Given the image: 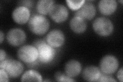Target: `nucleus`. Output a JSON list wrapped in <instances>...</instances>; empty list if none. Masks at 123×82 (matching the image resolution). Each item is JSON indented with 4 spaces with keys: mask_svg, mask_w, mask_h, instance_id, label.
Wrapping results in <instances>:
<instances>
[{
    "mask_svg": "<svg viewBox=\"0 0 123 82\" xmlns=\"http://www.w3.org/2000/svg\"><path fill=\"white\" fill-rule=\"evenodd\" d=\"M30 31L37 36H42L47 32L50 27L48 19L43 15L33 14L28 21Z\"/></svg>",
    "mask_w": 123,
    "mask_h": 82,
    "instance_id": "obj_1",
    "label": "nucleus"
},
{
    "mask_svg": "<svg viewBox=\"0 0 123 82\" xmlns=\"http://www.w3.org/2000/svg\"><path fill=\"white\" fill-rule=\"evenodd\" d=\"M34 46L37 49L38 61L41 63L47 64L51 63L55 59L56 56L55 49L45 41H37L34 43Z\"/></svg>",
    "mask_w": 123,
    "mask_h": 82,
    "instance_id": "obj_2",
    "label": "nucleus"
},
{
    "mask_svg": "<svg viewBox=\"0 0 123 82\" xmlns=\"http://www.w3.org/2000/svg\"><path fill=\"white\" fill-rule=\"evenodd\" d=\"M92 28L94 32L101 37H108L112 33L113 24L110 19L106 17H98L92 23Z\"/></svg>",
    "mask_w": 123,
    "mask_h": 82,
    "instance_id": "obj_3",
    "label": "nucleus"
},
{
    "mask_svg": "<svg viewBox=\"0 0 123 82\" xmlns=\"http://www.w3.org/2000/svg\"><path fill=\"white\" fill-rule=\"evenodd\" d=\"M17 56L20 61L27 64L30 65L34 63L38 60V53L35 46L26 45L19 48Z\"/></svg>",
    "mask_w": 123,
    "mask_h": 82,
    "instance_id": "obj_4",
    "label": "nucleus"
},
{
    "mask_svg": "<svg viewBox=\"0 0 123 82\" xmlns=\"http://www.w3.org/2000/svg\"><path fill=\"white\" fill-rule=\"evenodd\" d=\"M0 69H4L10 77L16 78L23 73L24 66L18 61L6 59L0 62Z\"/></svg>",
    "mask_w": 123,
    "mask_h": 82,
    "instance_id": "obj_5",
    "label": "nucleus"
},
{
    "mask_svg": "<svg viewBox=\"0 0 123 82\" xmlns=\"http://www.w3.org/2000/svg\"><path fill=\"white\" fill-rule=\"evenodd\" d=\"M118 66L117 58L112 55H106L103 57L99 63V69L101 72L109 75L116 72Z\"/></svg>",
    "mask_w": 123,
    "mask_h": 82,
    "instance_id": "obj_6",
    "label": "nucleus"
},
{
    "mask_svg": "<svg viewBox=\"0 0 123 82\" xmlns=\"http://www.w3.org/2000/svg\"><path fill=\"white\" fill-rule=\"evenodd\" d=\"M26 38V34L24 31L18 28L10 29L6 36L7 42L13 47H18L24 44Z\"/></svg>",
    "mask_w": 123,
    "mask_h": 82,
    "instance_id": "obj_7",
    "label": "nucleus"
},
{
    "mask_svg": "<svg viewBox=\"0 0 123 82\" xmlns=\"http://www.w3.org/2000/svg\"><path fill=\"white\" fill-rule=\"evenodd\" d=\"M49 16L52 20L57 23L66 21L69 17V11L67 7L62 4H55L50 11Z\"/></svg>",
    "mask_w": 123,
    "mask_h": 82,
    "instance_id": "obj_8",
    "label": "nucleus"
},
{
    "mask_svg": "<svg viewBox=\"0 0 123 82\" xmlns=\"http://www.w3.org/2000/svg\"><path fill=\"white\" fill-rule=\"evenodd\" d=\"M65 41V37L63 32L59 29H54L50 31L46 38V42L55 48L62 46Z\"/></svg>",
    "mask_w": 123,
    "mask_h": 82,
    "instance_id": "obj_9",
    "label": "nucleus"
},
{
    "mask_svg": "<svg viewBox=\"0 0 123 82\" xmlns=\"http://www.w3.org/2000/svg\"><path fill=\"white\" fill-rule=\"evenodd\" d=\"M12 18L14 22L18 24H26L30 19V11L28 8L26 7L18 6L12 11Z\"/></svg>",
    "mask_w": 123,
    "mask_h": 82,
    "instance_id": "obj_10",
    "label": "nucleus"
},
{
    "mask_svg": "<svg viewBox=\"0 0 123 82\" xmlns=\"http://www.w3.org/2000/svg\"><path fill=\"white\" fill-rule=\"evenodd\" d=\"M97 10L95 7L91 3H85L80 9L76 11L75 17L81 18L85 20H90L96 14Z\"/></svg>",
    "mask_w": 123,
    "mask_h": 82,
    "instance_id": "obj_11",
    "label": "nucleus"
},
{
    "mask_svg": "<svg viewBox=\"0 0 123 82\" xmlns=\"http://www.w3.org/2000/svg\"><path fill=\"white\" fill-rule=\"evenodd\" d=\"M117 7V3L115 0H101L98 4L99 12L104 15L112 14L116 11Z\"/></svg>",
    "mask_w": 123,
    "mask_h": 82,
    "instance_id": "obj_12",
    "label": "nucleus"
},
{
    "mask_svg": "<svg viewBox=\"0 0 123 82\" xmlns=\"http://www.w3.org/2000/svg\"><path fill=\"white\" fill-rule=\"evenodd\" d=\"M64 71L65 73L69 77H76L82 71L81 64L75 60H69L65 65Z\"/></svg>",
    "mask_w": 123,
    "mask_h": 82,
    "instance_id": "obj_13",
    "label": "nucleus"
},
{
    "mask_svg": "<svg viewBox=\"0 0 123 82\" xmlns=\"http://www.w3.org/2000/svg\"><path fill=\"white\" fill-rule=\"evenodd\" d=\"M101 74L99 68L91 65L85 68L82 72V76L84 80L88 82H98Z\"/></svg>",
    "mask_w": 123,
    "mask_h": 82,
    "instance_id": "obj_14",
    "label": "nucleus"
},
{
    "mask_svg": "<svg viewBox=\"0 0 123 82\" xmlns=\"http://www.w3.org/2000/svg\"><path fill=\"white\" fill-rule=\"evenodd\" d=\"M69 26L73 32L76 34H82L87 29V24L84 19L74 17L71 19L69 23Z\"/></svg>",
    "mask_w": 123,
    "mask_h": 82,
    "instance_id": "obj_15",
    "label": "nucleus"
},
{
    "mask_svg": "<svg viewBox=\"0 0 123 82\" xmlns=\"http://www.w3.org/2000/svg\"><path fill=\"white\" fill-rule=\"evenodd\" d=\"M54 5L55 1L52 0H40L36 4V9L40 14L47 15Z\"/></svg>",
    "mask_w": 123,
    "mask_h": 82,
    "instance_id": "obj_16",
    "label": "nucleus"
},
{
    "mask_svg": "<svg viewBox=\"0 0 123 82\" xmlns=\"http://www.w3.org/2000/svg\"><path fill=\"white\" fill-rule=\"evenodd\" d=\"M21 82H37L43 81L41 74L34 70H29L23 74L21 78Z\"/></svg>",
    "mask_w": 123,
    "mask_h": 82,
    "instance_id": "obj_17",
    "label": "nucleus"
},
{
    "mask_svg": "<svg viewBox=\"0 0 123 82\" xmlns=\"http://www.w3.org/2000/svg\"><path fill=\"white\" fill-rule=\"evenodd\" d=\"M66 2L68 7L71 10L77 11L81 8V7L84 5V4L86 2V1H84V0H82V1H70V0H67Z\"/></svg>",
    "mask_w": 123,
    "mask_h": 82,
    "instance_id": "obj_18",
    "label": "nucleus"
},
{
    "mask_svg": "<svg viewBox=\"0 0 123 82\" xmlns=\"http://www.w3.org/2000/svg\"><path fill=\"white\" fill-rule=\"evenodd\" d=\"M55 79L57 82H73L76 81L72 79V77L68 76L65 73L61 72H57L55 75Z\"/></svg>",
    "mask_w": 123,
    "mask_h": 82,
    "instance_id": "obj_19",
    "label": "nucleus"
},
{
    "mask_svg": "<svg viewBox=\"0 0 123 82\" xmlns=\"http://www.w3.org/2000/svg\"><path fill=\"white\" fill-rule=\"evenodd\" d=\"M98 82H117V80H115L113 77L110 76L109 75H107L105 73H102L101 76H100L99 80Z\"/></svg>",
    "mask_w": 123,
    "mask_h": 82,
    "instance_id": "obj_20",
    "label": "nucleus"
},
{
    "mask_svg": "<svg viewBox=\"0 0 123 82\" xmlns=\"http://www.w3.org/2000/svg\"><path fill=\"white\" fill-rule=\"evenodd\" d=\"M9 76L4 69H0V82H7L9 81Z\"/></svg>",
    "mask_w": 123,
    "mask_h": 82,
    "instance_id": "obj_21",
    "label": "nucleus"
},
{
    "mask_svg": "<svg viewBox=\"0 0 123 82\" xmlns=\"http://www.w3.org/2000/svg\"><path fill=\"white\" fill-rule=\"evenodd\" d=\"M123 68H121L118 71L117 73V79L118 80V81L121 82H123Z\"/></svg>",
    "mask_w": 123,
    "mask_h": 82,
    "instance_id": "obj_22",
    "label": "nucleus"
},
{
    "mask_svg": "<svg viewBox=\"0 0 123 82\" xmlns=\"http://www.w3.org/2000/svg\"><path fill=\"white\" fill-rule=\"evenodd\" d=\"M6 57V53L5 50L1 49L0 50V62L5 60Z\"/></svg>",
    "mask_w": 123,
    "mask_h": 82,
    "instance_id": "obj_23",
    "label": "nucleus"
},
{
    "mask_svg": "<svg viewBox=\"0 0 123 82\" xmlns=\"http://www.w3.org/2000/svg\"><path fill=\"white\" fill-rule=\"evenodd\" d=\"M22 4V5L23 6H25L26 7H30L32 6V1H22L21 2Z\"/></svg>",
    "mask_w": 123,
    "mask_h": 82,
    "instance_id": "obj_24",
    "label": "nucleus"
},
{
    "mask_svg": "<svg viewBox=\"0 0 123 82\" xmlns=\"http://www.w3.org/2000/svg\"><path fill=\"white\" fill-rule=\"evenodd\" d=\"M4 40V34L2 31L0 32V43L2 44Z\"/></svg>",
    "mask_w": 123,
    "mask_h": 82,
    "instance_id": "obj_25",
    "label": "nucleus"
},
{
    "mask_svg": "<svg viewBox=\"0 0 123 82\" xmlns=\"http://www.w3.org/2000/svg\"><path fill=\"white\" fill-rule=\"evenodd\" d=\"M119 2H121V3H123V1H120Z\"/></svg>",
    "mask_w": 123,
    "mask_h": 82,
    "instance_id": "obj_26",
    "label": "nucleus"
}]
</instances>
